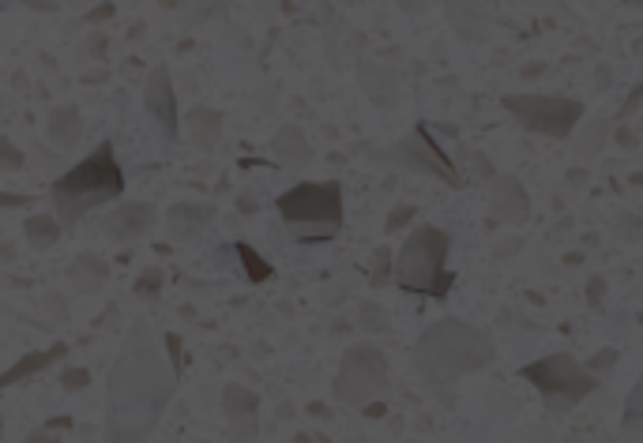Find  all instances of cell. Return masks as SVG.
Listing matches in <instances>:
<instances>
[{"label": "cell", "instance_id": "44", "mask_svg": "<svg viewBox=\"0 0 643 443\" xmlns=\"http://www.w3.org/2000/svg\"><path fill=\"white\" fill-rule=\"evenodd\" d=\"M617 143H621V147H636V136H632V132H617Z\"/></svg>", "mask_w": 643, "mask_h": 443}, {"label": "cell", "instance_id": "39", "mask_svg": "<svg viewBox=\"0 0 643 443\" xmlns=\"http://www.w3.org/2000/svg\"><path fill=\"white\" fill-rule=\"evenodd\" d=\"M640 94H643V87H632V94H628V102L621 106V113H617V117H628V113H636V106H640Z\"/></svg>", "mask_w": 643, "mask_h": 443}, {"label": "cell", "instance_id": "14", "mask_svg": "<svg viewBox=\"0 0 643 443\" xmlns=\"http://www.w3.org/2000/svg\"><path fill=\"white\" fill-rule=\"evenodd\" d=\"M489 211L497 214L501 222H527L531 214V199H527V188L516 181V177H493V192H489Z\"/></svg>", "mask_w": 643, "mask_h": 443}, {"label": "cell", "instance_id": "31", "mask_svg": "<svg viewBox=\"0 0 643 443\" xmlns=\"http://www.w3.org/2000/svg\"><path fill=\"white\" fill-rule=\"evenodd\" d=\"M617 357H621V353L617 350H602V353H595V357H591V361H587V372H591V376H602V372H606V368H613L617 365Z\"/></svg>", "mask_w": 643, "mask_h": 443}, {"label": "cell", "instance_id": "25", "mask_svg": "<svg viewBox=\"0 0 643 443\" xmlns=\"http://www.w3.org/2000/svg\"><path fill=\"white\" fill-rule=\"evenodd\" d=\"M234 256L241 260V267H245V275H249L252 282H267V278H271V263L260 260V256L252 252V245H245V241L234 245Z\"/></svg>", "mask_w": 643, "mask_h": 443}, {"label": "cell", "instance_id": "33", "mask_svg": "<svg viewBox=\"0 0 643 443\" xmlns=\"http://www.w3.org/2000/svg\"><path fill=\"white\" fill-rule=\"evenodd\" d=\"M4 4H8V0H4ZM12 4H23V8H31V12H46V16L61 12V4H57V0H12Z\"/></svg>", "mask_w": 643, "mask_h": 443}, {"label": "cell", "instance_id": "8", "mask_svg": "<svg viewBox=\"0 0 643 443\" xmlns=\"http://www.w3.org/2000/svg\"><path fill=\"white\" fill-rule=\"evenodd\" d=\"M527 132L546 139H568L583 121V102L561 94H504L501 102Z\"/></svg>", "mask_w": 643, "mask_h": 443}, {"label": "cell", "instance_id": "5", "mask_svg": "<svg viewBox=\"0 0 643 443\" xmlns=\"http://www.w3.org/2000/svg\"><path fill=\"white\" fill-rule=\"evenodd\" d=\"M448 233L437 226L410 230L399 252H392V282L403 293L418 297H448L455 275L448 271Z\"/></svg>", "mask_w": 643, "mask_h": 443}, {"label": "cell", "instance_id": "18", "mask_svg": "<svg viewBox=\"0 0 643 443\" xmlns=\"http://www.w3.org/2000/svg\"><path fill=\"white\" fill-rule=\"evenodd\" d=\"M271 154L279 158V166L286 169H305L313 162V147H309V139L301 132L298 124H283L275 139H271Z\"/></svg>", "mask_w": 643, "mask_h": 443}, {"label": "cell", "instance_id": "2", "mask_svg": "<svg viewBox=\"0 0 643 443\" xmlns=\"http://www.w3.org/2000/svg\"><path fill=\"white\" fill-rule=\"evenodd\" d=\"M493 357H497L493 338L482 327L455 320V316H444L433 327H425L418 346H414V368L444 406L455 402V383L478 368L493 365Z\"/></svg>", "mask_w": 643, "mask_h": 443}, {"label": "cell", "instance_id": "26", "mask_svg": "<svg viewBox=\"0 0 643 443\" xmlns=\"http://www.w3.org/2000/svg\"><path fill=\"white\" fill-rule=\"evenodd\" d=\"M369 275H373V286H388L392 282V248L380 245L373 252V267H369Z\"/></svg>", "mask_w": 643, "mask_h": 443}, {"label": "cell", "instance_id": "22", "mask_svg": "<svg viewBox=\"0 0 643 443\" xmlns=\"http://www.w3.org/2000/svg\"><path fill=\"white\" fill-rule=\"evenodd\" d=\"M162 4L173 8V12H181V19H185L189 27H200L207 19H215L234 8V0H162Z\"/></svg>", "mask_w": 643, "mask_h": 443}, {"label": "cell", "instance_id": "10", "mask_svg": "<svg viewBox=\"0 0 643 443\" xmlns=\"http://www.w3.org/2000/svg\"><path fill=\"white\" fill-rule=\"evenodd\" d=\"M143 106H147V113H151V121L158 124V136H162V143H173L177 139V124H181V117H177V94H173V79L170 72L158 64V68H151V76H147V87H143Z\"/></svg>", "mask_w": 643, "mask_h": 443}, {"label": "cell", "instance_id": "38", "mask_svg": "<svg viewBox=\"0 0 643 443\" xmlns=\"http://www.w3.org/2000/svg\"><path fill=\"white\" fill-rule=\"evenodd\" d=\"M403 12H410V16H422L425 8H429V0H395Z\"/></svg>", "mask_w": 643, "mask_h": 443}, {"label": "cell", "instance_id": "43", "mask_svg": "<svg viewBox=\"0 0 643 443\" xmlns=\"http://www.w3.org/2000/svg\"><path fill=\"white\" fill-rule=\"evenodd\" d=\"M12 256H16V248L8 245V241H0V263H8Z\"/></svg>", "mask_w": 643, "mask_h": 443}, {"label": "cell", "instance_id": "35", "mask_svg": "<svg viewBox=\"0 0 643 443\" xmlns=\"http://www.w3.org/2000/svg\"><path fill=\"white\" fill-rule=\"evenodd\" d=\"M523 4H527V8H538V12H549V8H553V12H568L565 0H523Z\"/></svg>", "mask_w": 643, "mask_h": 443}, {"label": "cell", "instance_id": "7", "mask_svg": "<svg viewBox=\"0 0 643 443\" xmlns=\"http://www.w3.org/2000/svg\"><path fill=\"white\" fill-rule=\"evenodd\" d=\"M388 357L373 346V342H354L350 350L343 353V365H339V376L331 383V395L335 402H346V406H369L373 398H380L388 391Z\"/></svg>", "mask_w": 643, "mask_h": 443}, {"label": "cell", "instance_id": "21", "mask_svg": "<svg viewBox=\"0 0 643 443\" xmlns=\"http://www.w3.org/2000/svg\"><path fill=\"white\" fill-rule=\"evenodd\" d=\"M189 136L192 143L200 147V151H215V143L222 139V113H215V109L207 106H192L189 113Z\"/></svg>", "mask_w": 643, "mask_h": 443}, {"label": "cell", "instance_id": "42", "mask_svg": "<svg viewBox=\"0 0 643 443\" xmlns=\"http://www.w3.org/2000/svg\"><path fill=\"white\" fill-rule=\"evenodd\" d=\"M23 443H57V440H53V436H49L46 428H42V432H31V436H27V440H23Z\"/></svg>", "mask_w": 643, "mask_h": 443}, {"label": "cell", "instance_id": "15", "mask_svg": "<svg viewBox=\"0 0 643 443\" xmlns=\"http://www.w3.org/2000/svg\"><path fill=\"white\" fill-rule=\"evenodd\" d=\"M215 222V207L211 203H173L166 211V233L173 241H192L200 237Z\"/></svg>", "mask_w": 643, "mask_h": 443}, {"label": "cell", "instance_id": "19", "mask_svg": "<svg viewBox=\"0 0 643 443\" xmlns=\"http://www.w3.org/2000/svg\"><path fill=\"white\" fill-rule=\"evenodd\" d=\"M68 282L76 293H102L110 282V263L102 260L98 252H79L72 267H68Z\"/></svg>", "mask_w": 643, "mask_h": 443}, {"label": "cell", "instance_id": "34", "mask_svg": "<svg viewBox=\"0 0 643 443\" xmlns=\"http://www.w3.org/2000/svg\"><path fill=\"white\" fill-rule=\"evenodd\" d=\"M252 4V12L260 16V23H267V19L275 16V8H279V0H249Z\"/></svg>", "mask_w": 643, "mask_h": 443}, {"label": "cell", "instance_id": "1", "mask_svg": "<svg viewBox=\"0 0 643 443\" xmlns=\"http://www.w3.org/2000/svg\"><path fill=\"white\" fill-rule=\"evenodd\" d=\"M177 395V372L147 320H132L106 376V443H151Z\"/></svg>", "mask_w": 643, "mask_h": 443}, {"label": "cell", "instance_id": "24", "mask_svg": "<svg viewBox=\"0 0 643 443\" xmlns=\"http://www.w3.org/2000/svg\"><path fill=\"white\" fill-rule=\"evenodd\" d=\"M358 327L365 335H388L392 331V316H388V308L377 305V301H365L358 308Z\"/></svg>", "mask_w": 643, "mask_h": 443}, {"label": "cell", "instance_id": "37", "mask_svg": "<svg viewBox=\"0 0 643 443\" xmlns=\"http://www.w3.org/2000/svg\"><path fill=\"white\" fill-rule=\"evenodd\" d=\"M158 282H162V271H143V282H140V293H155Z\"/></svg>", "mask_w": 643, "mask_h": 443}, {"label": "cell", "instance_id": "13", "mask_svg": "<svg viewBox=\"0 0 643 443\" xmlns=\"http://www.w3.org/2000/svg\"><path fill=\"white\" fill-rule=\"evenodd\" d=\"M444 12L463 42H489L493 16H489L486 0H444Z\"/></svg>", "mask_w": 643, "mask_h": 443}, {"label": "cell", "instance_id": "32", "mask_svg": "<svg viewBox=\"0 0 643 443\" xmlns=\"http://www.w3.org/2000/svg\"><path fill=\"white\" fill-rule=\"evenodd\" d=\"M162 350L170 353L166 361H170L173 372H181V338H177V335H162Z\"/></svg>", "mask_w": 643, "mask_h": 443}, {"label": "cell", "instance_id": "41", "mask_svg": "<svg viewBox=\"0 0 643 443\" xmlns=\"http://www.w3.org/2000/svg\"><path fill=\"white\" fill-rule=\"evenodd\" d=\"M31 196H0V207H31Z\"/></svg>", "mask_w": 643, "mask_h": 443}, {"label": "cell", "instance_id": "11", "mask_svg": "<svg viewBox=\"0 0 643 443\" xmlns=\"http://www.w3.org/2000/svg\"><path fill=\"white\" fill-rule=\"evenodd\" d=\"M222 417H226L237 443L256 440V432H260V395L241 387V383H226L222 387Z\"/></svg>", "mask_w": 643, "mask_h": 443}, {"label": "cell", "instance_id": "46", "mask_svg": "<svg viewBox=\"0 0 643 443\" xmlns=\"http://www.w3.org/2000/svg\"><path fill=\"white\" fill-rule=\"evenodd\" d=\"M72 425V417H57V421H49V428H68Z\"/></svg>", "mask_w": 643, "mask_h": 443}, {"label": "cell", "instance_id": "20", "mask_svg": "<svg viewBox=\"0 0 643 443\" xmlns=\"http://www.w3.org/2000/svg\"><path fill=\"white\" fill-rule=\"evenodd\" d=\"M49 139H53L61 151H72L79 139H83V113H79L76 106L49 109Z\"/></svg>", "mask_w": 643, "mask_h": 443}, {"label": "cell", "instance_id": "40", "mask_svg": "<svg viewBox=\"0 0 643 443\" xmlns=\"http://www.w3.org/2000/svg\"><path fill=\"white\" fill-rule=\"evenodd\" d=\"M256 207H260L256 196H249V192H241V196H237V211L241 214H256Z\"/></svg>", "mask_w": 643, "mask_h": 443}, {"label": "cell", "instance_id": "9", "mask_svg": "<svg viewBox=\"0 0 643 443\" xmlns=\"http://www.w3.org/2000/svg\"><path fill=\"white\" fill-rule=\"evenodd\" d=\"M388 162L399 169H410V173H425V177H437L444 184H459V173L455 166L448 162V154L440 151L437 143H433V132H429V124H418L414 132H410L403 143H395L392 151H388Z\"/></svg>", "mask_w": 643, "mask_h": 443}, {"label": "cell", "instance_id": "45", "mask_svg": "<svg viewBox=\"0 0 643 443\" xmlns=\"http://www.w3.org/2000/svg\"><path fill=\"white\" fill-rule=\"evenodd\" d=\"M110 16H113V4H102V8H98L91 19H110Z\"/></svg>", "mask_w": 643, "mask_h": 443}, {"label": "cell", "instance_id": "47", "mask_svg": "<svg viewBox=\"0 0 643 443\" xmlns=\"http://www.w3.org/2000/svg\"><path fill=\"white\" fill-rule=\"evenodd\" d=\"M565 443H583V440H580V436H568V440H565Z\"/></svg>", "mask_w": 643, "mask_h": 443}, {"label": "cell", "instance_id": "36", "mask_svg": "<svg viewBox=\"0 0 643 443\" xmlns=\"http://www.w3.org/2000/svg\"><path fill=\"white\" fill-rule=\"evenodd\" d=\"M471 169H474V173H478V177H482V181H493V169L486 166V158H482V154H478V151L471 154Z\"/></svg>", "mask_w": 643, "mask_h": 443}, {"label": "cell", "instance_id": "29", "mask_svg": "<svg viewBox=\"0 0 643 443\" xmlns=\"http://www.w3.org/2000/svg\"><path fill=\"white\" fill-rule=\"evenodd\" d=\"M414 214H418V211H414L410 203H403V207H395V211L388 214V222H384V233H388V237H395V233L403 230V226H407Z\"/></svg>", "mask_w": 643, "mask_h": 443}, {"label": "cell", "instance_id": "48", "mask_svg": "<svg viewBox=\"0 0 643 443\" xmlns=\"http://www.w3.org/2000/svg\"><path fill=\"white\" fill-rule=\"evenodd\" d=\"M625 4H643V0H625Z\"/></svg>", "mask_w": 643, "mask_h": 443}, {"label": "cell", "instance_id": "27", "mask_svg": "<svg viewBox=\"0 0 643 443\" xmlns=\"http://www.w3.org/2000/svg\"><path fill=\"white\" fill-rule=\"evenodd\" d=\"M640 398H643V387L636 383L632 395H628V410H625V432L628 436H640Z\"/></svg>", "mask_w": 643, "mask_h": 443}, {"label": "cell", "instance_id": "6", "mask_svg": "<svg viewBox=\"0 0 643 443\" xmlns=\"http://www.w3.org/2000/svg\"><path fill=\"white\" fill-rule=\"evenodd\" d=\"M519 372H523V380L538 387V395L553 417H568L598 383V376H591L572 353H549V357L523 365Z\"/></svg>", "mask_w": 643, "mask_h": 443}, {"label": "cell", "instance_id": "30", "mask_svg": "<svg viewBox=\"0 0 643 443\" xmlns=\"http://www.w3.org/2000/svg\"><path fill=\"white\" fill-rule=\"evenodd\" d=\"M87 383H91V372H87V368H64V372H61L64 391H83Z\"/></svg>", "mask_w": 643, "mask_h": 443}, {"label": "cell", "instance_id": "23", "mask_svg": "<svg viewBox=\"0 0 643 443\" xmlns=\"http://www.w3.org/2000/svg\"><path fill=\"white\" fill-rule=\"evenodd\" d=\"M23 230H27V241H31L34 252H46L61 241V222L53 218V214H31L27 222H23Z\"/></svg>", "mask_w": 643, "mask_h": 443}, {"label": "cell", "instance_id": "3", "mask_svg": "<svg viewBox=\"0 0 643 443\" xmlns=\"http://www.w3.org/2000/svg\"><path fill=\"white\" fill-rule=\"evenodd\" d=\"M121 192H125V173H121V162L113 154V143L102 139L83 162H76L64 177L53 181L49 196H53L57 222L61 226H76L79 218H87L98 207L121 199Z\"/></svg>", "mask_w": 643, "mask_h": 443}, {"label": "cell", "instance_id": "4", "mask_svg": "<svg viewBox=\"0 0 643 443\" xmlns=\"http://www.w3.org/2000/svg\"><path fill=\"white\" fill-rule=\"evenodd\" d=\"M275 211L283 218L294 241L305 245H320V241H335L346 226L343 211V184L339 181H301L290 192L279 196Z\"/></svg>", "mask_w": 643, "mask_h": 443}, {"label": "cell", "instance_id": "16", "mask_svg": "<svg viewBox=\"0 0 643 443\" xmlns=\"http://www.w3.org/2000/svg\"><path fill=\"white\" fill-rule=\"evenodd\" d=\"M358 79H361V91L373 98V106L380 109H392L399 102V76L392 68H384L380 61H365L358 64Z\"/></svg>", "mask_w": 643, "mask_h": 443}, {"label": "cell", "instance_id": "12", "mask_svg": "<svg viewBox=\"0 0 643 443\" xmlns=\"http://www.w3.org/2000/svg\"><path fill=\"white\" fill-rule=\"evenodd\" d=\"M155 222H158L155 203H121V207H113L102 218V233L110 241H117V245H125V241H136V237L155 230Z\"/></svg>", "mask_w": 643, "mask_h": 443}, {"label": "cell", "instance_id": "28", "mask_svg": "<svg viewBox=\"0 0 643 443\" xmlns=\"http://www.w3.org/2000/svg\"><path fill=\"white\" fill-rule=\"evenodd\" d=\"M23 162H27V154L19 151V147H12L8 139H0V173H8V169H23Z\"/></svg>", "mask_w": 643, "mask_h": 443}, {"label": "cell", "instance_id": "17", "mask_svg": "<svg viewBox=\"0 0 643 443\" xmlns=\"http://www.w3.org/2000/svg\"><path fill=\"white\" fill-rule=\"evenodd\" d=\"M64 353H68V346H64V342H53L46 350H34V353H27V357H19L8 372H0V391H8V387H16V383L31 380L38 372L53 368L57 361H64Z\"/></svg>", "mask_w": 643, "mask_h": 443}]
</instances>
